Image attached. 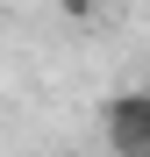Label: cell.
Returning <instances> with one entry per match:
<instances>
[{
    "instance_id": "6da1fadb",
    "label": "cell",
    "mask_w": 150,
    "mask_h": 157,
    "mask_svg": "<svg viewBox=\"0 0 150 157\" xmlns=\"http://www.w3.org/2000/svg\"><path fill=\"white\" fill-rule=\"evenodd\" d=\"M100 121H107V143H114L121 157H150V86H136V93H114Z\"/></svg>"
},
{
    "instance_id": "7a4b0ae2",
    "label": "cell",
    "mask_w": 150,
    "mask_h": 157,
    "mask_svg": "<svg viewBox=\"0 0 150 157\" xmlns=\"http://www.w3.org/2000/svg\"><path fill=\"white\" fill-rule=\"evenodd\" d=\"M57 7H64V14H79V21H86V14H93V0H57Z\"/></svg>"
}]
</instances>
